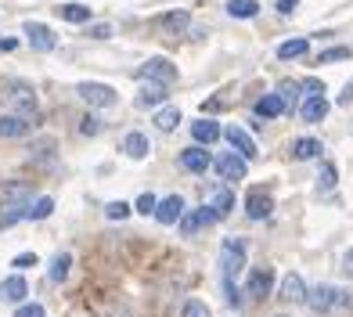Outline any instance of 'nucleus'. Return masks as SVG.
<instances>
[{
	"label": "nucleus",
	"instance_id": "nucleus-1",
	"mask_svg": "<svg viewBox=\"0 0 353 317\" xmlns=\"http://www.w3.org/2000/svg\"><path fill=\"white\" fill-rule=\"evenodd\" d=\"M242 271H245V242L228 238V242L220 245V274H223V285H234Z\"/></svg>",
	"mask_w": 353,
	"mask_h": 317
},
{
	"label": "nucleus",
	"instance_id": "nucleus-2",
	"mask_svg": "<svg viewBox=\"0 0 353 317\" xmlns=\"http://www.w3.org/2000/svg\"><path fill=\"white\" fill-rule=\"evenodd\" d=\"M4 105L11 108V116H22V119H33L37 116V94L29 83H11L4 90Z\"/></svg>",
	"mask_w": 353,
	"mask_h": 317
},
{
	"label": "nucleus",
	"instance_id": "nucleus-3",
	"mask_svg": "<svg viewBox=\"0 0 353 317\" xmlns=\"http://www.w3.org/2000/svg\"><path fill=\"white\" fill-rule=\"evenodd\" d=\"M0 205H4V213H26L29 205H33V187L22 184V181H11V184H0Z\"/></svg>",
	"mask_w": 353,
	"mask_h": 317
},
{
	"label": "nucleus",
	"instance_id": "nucleus-4",
	"mask_svg": "<svg viewBox=\"0 0 353 317\" xmlns=\"http://www.w3.org/2000/svg\"><path fill=\"white\" fill-rule=\"evenodd\" d=\"M76 94H79V98H83L90 108H112V105L119 101V94L112 90L108 83H79Z\"/></svg>",
	"mask_w": 353,
	"mask_h": 317
},
{
	"label": "nucleus",
	"instance_id": "nucleus-5",
	"mask_svg": "<svg viewBox=\"0 0 353 317\" xmlns=\"http://www.w3.org/2000/svg\"><path fill=\"white\" fill-rule=\"evenodd\" d=\"M137 76L141 79H152V83L170 87V83H176V65H173V61H166V58H152V61H144V65H141Z\"/></svg>",
	"mask_w": 353,
	"mask_h": 317
},
{
	"label": "nucleus",
	"instance_id": "nucleus-6",
	"mask_svg": "<svg viewBox=\"0 0 353 317\" xmlns=\"http://www.w3.org/2000/svg\"><path fill=\"white\" fill-rule=\"evenodd\" d=\"M216 173L223 181H242V177H249V163L238 152H223V155H216Z\"/></svg>",
	"mask_w": 353,
	"mask_h": 317
},
{
	"label": "nucleus",
	"instance_id": "nucleus-7",
	"mask_svg": "<svg viewBox=\"0 0 353 317\" xmlns=\"http://www.w3.org/2000/svg\"><path fill=\"white\" fill-rule=\"evenodd\" d=\"M223 137H228L231 152H238V155L245 158V163H252V158L260 155V148H256V141L249 137V130H242V126H228V130H223Z\"/></svg>",
	"mask_w": 353,
	"mask_h": 317
},
{
	"label": "nucleus",
	"instance_id": "nucleus-8",
	"mask_svg": "<svg viewBox=\"0 0 353 317\" xmlns=\"http://www.w3.org/2000/svg\"><path fill=\"white\" fill-rule=\"evenodd\" d=\"M335 299H339V289H335V285H317V289H307V307L314 314L335 310Z\"/></svg>",
	"mask_w": 353,
	"mask_h": 317
},
{
	"label": "nucleus",
	"instance_id": "nucleus-9",
	"mask_svg": "<svg viewBox=\"0 0 353 317\" xmlns=\"http://www.w3.org/2000/svg\"><path fill=\"white\" fill-rule=\"evenodd\" d=\"M26 40H29V47H33V51H43V54L54 51V43H58V37H54L43 22H26Z\"/></svg>",
	"mask_w": 353,
	"mask_h": 317
},
{
	"label": "nucleus",
	"instance_id": "nucleus-10",
	"mask_svg": "<svg viewBox=\"0 0 353 317\" xmlns=\"http://www.w3.org/2000/svg\"><path fill=\"white\" fill-rule=\"evenodd\" d=\"M270 209H274V202H270V195L263 192V187H252V192L245 195V213H249V220H263V216H270Z\"/></svg>",
	"mask_w": 353,
	"mask_h": 317
},
{
	"label": "nucleus",
	"instance_id": "nucleus-11",
	"mask_svg": "<svg viewBox=\"0 0 353 317\" xmlns=\"http://www.w3.org/2000/svg\"><path fill=\"white\" fill-rule=\"evenodd\" d=\"M33 130V119H22V116H0V137L4 141H19V137H29Z\"/></svg>",
	"mask_w": 353,
	"mask_h": 317
},
{
	"label": "nucleus",
	"instance_id": "nucleus-12",
	"mask_svg": "<svg viewBox=\"0 0 353 317\" xmlns=\"http://www.w3.org/2000/svg\"><path fill=\"white\" fill-rule=\"evenodd\" d=\"M270 292H274V271H270V267L252 271V274H249V296H252V299H267Z\"/></svg>",
	"mask_w": 353,
	"mask_h": 317
},
{
	"label": "nucleus",
	"instance_id": "nucleus-13",
	"mask_svg": "<svg viewBox=\"0 0 353 317\" xmlns=\"http://www.w3.org/2000/svg\"><path fill=\"white\" fill-rule=\"evenodd\" d=\"M278 296L285 299V303H307V285H303V278H299V274H285V278H281Z\"/></svg>",
	"mask_w": 353,
	"mask_h": 317
},
{
	"label": "nucleus",
	"instance_id": "nucleus-14",
	"mask_svg": "<svg viewBox=\"0 0 353 317\" xmlns=\"http://www.w3.org/2000/svg\"><path fill=\"white\" fill-rule=\"evenodd\" d=\"M299 116H303V123H321V119H325V116H328V101H325V94H310V98H303Z\"/></svg>",
	"mask_w": 353,
	"mask_h": 317
},
{
	"label": "nucleus",
	"instance_id": "nucleus-15",
	"mask_svg": "<svg viewBox=\"0 0 353 317\" xmlns=\"http://www.w3.org/2000/svg\"><path fill=\"white\" fill-rule=\"evenodd\" d=\"M181 216H184V198L181 195H170V198H163L155 205V220H159V224H176Z\"/></svg>",
	"mask_w": 353,
	"mask_h": 317
},
{
	"label": "nucleus",
	"instance_id": "nucleus-16",
	"mask_svg": "<svg viewBox=\"0 0 353 317\" xmlns=\"http://www.w3.org/2000/svg\"><path fill=\"white\" fill-rule=\"evenodd\" d=\"M181 166L188 170V173H205V170H210L213 166V158H210V152H205V148H184L181 152Z\"/></svg>",
	"mask_w": 353,
	"mask_h": 317
},
{
	"label": "nucleus",
	"instance_id": "nucleus-17",
	"mask_svg": "<svg viewBox=\"0 0 353 317\" xmlns=\"http://www.w3.org/2000/svg\"><path fill=\"white\" fill-rule=\"evenodd\" d=\"M220 123L216 119H199L195 126H191V137H195V145L199 148H210L213 145V141H220Z\"/></svg>",
	"mask_w": 353,
	"mask_h": 317
},
{
	"label": "nucleus",
	"instance_id": "nucleus-18",
	"mask_svg": "<svg viewBox=\"0 0 353 317\" xmlns=\"http://www.w3.org/2000/svg\"><path fill=\"white\" fill-rule=\"evenodd\" d=\"M188 25H191V14L188 11H166V14H159V29L170 33V37L188 33Z\"/></svg>",
	"mask_w": 353,
	"mask_h": 317
},
{
	"label": "nucleus",
	"instance_id": "nucleus-19",
	"mask_svg": "<svg viewBox=\"0 0 353 317\" xmlns=\"http://www.w3.org/2000/svg\"><path fill=\"white\" fill-rule=\"evenodd\" d=\"M213 209V216L216 220H223V216H231V209H234V192L231 187H216V192L210 195V202H205Z\"/></svg>",
	"mask_w": 353,
	"mask_h": 317
},
{
	"label": "nucleus",
	"instance_id": "nucleus-20",
	"mask_svg": "<svg viewBox=\"0 0 353 317\" xmlns=\"http://www.w3.org/2000/svg\"><path fill=\"white\" fill-rule=\"evenodd\" d=\"M166 87L163 83H152V79H144V87H141V94H137V105L141 108H155V105H163L166 101Z\"/></svg>",
	"mask_w": 353,
	"mask_h": 317
},
{
	"label": "nucleus",
	"instance_id": "nucleus-21",
	"mask_svg": "<svg viewBox=\"0 0 353 317\" xmlns=\"http://www.w3.org/2000/svg\"><path fill=\"white\" fill-rule=\"evenodd\" d=\"M123 152L126 155H130V158H148V152H152V141L148 137H144V134H126L123 137Z\"/></svg>",
	"mask_w": 353,
	"mask_h": 317
},
{
	"label": "nucleus",
	"instance_id": "nucleus-22",
	"mask_svg": "<svg viewBox=\"0 0 353 317\" xmlns=\"http://www.w3.org/2000/svg\"><path fill=\"white\" fill-rule=\"evenodd\" d=\"M281 112H285L281 94H263V98L256 101V116H260V119H278Z\"/></svg>",
	"mask_w": 353,
	"mask_h": 317
},
{
	"label": "nucleus",
	"instance_id": "nucleus-23",
	"mask_svg": "<svg viewBox=\"0 0 353 317\" xmlns=\"http://www.w3.org/2000/svg\"><path fill=\"white\" fill-rule=\"evenodd\" d=\"M26 292H29V285H26V278H19V274H14V278H8L4 285H0V296H4L8 303H22V299H26Z\"/></svg>",
	"mask_w": 353,
	"mask_h": 317
},
{
	"label": "nucleus",
	"instance_id": "nucleus-24",
	"mask_svg": "<svg viewBox=\"0 0 353 317\" xmlns=\"http://www.w3.org/2000/svg\"><path fill=\"white\" fill-rule=\"evenodd\" d=\"M307 51H310V40H285L281 47H278V58L281 61H292V58H307Z\"/></svg>",
	"mask_w": 353,
	"mask_h": 317
},
{
	"label": "nucleus",
	"instance_id": "nucleus-25",
	"mask_svg": "<svg viewBox=\"0 0 353 317\" xmlns=\"http://www.w3.org/2000/svg\"><path fill=\"white\" fill-rule=\"evenodd\" d=\"M317 155H321V141L317 137H299L292 145V158H299V163L303 158H317Z\"/></svg>",
	"mask_w": 353,
	"mask_h": 317
},
{
	"label": "nucleus",
	"instance_id": "nucleus-26",
	"mask_svg": "<svg viewBox=\"0 0 353 317\" xmlns=\"http://www.w3.org/2000/svg\"><path fill=\"white\" fill-rule=\"evenodd\" d=\"M228 14L231 19H256L260 4H256V0H228Z\"/></svg>",
	"mask_w": 353,
	"mask_h": 317
},
{
	"label": "nucleus",
	"instance_id": "nucleus-27",
	"mask_svg": "<svg viewBox=\"0 0 353 317\" xmlns=\"http://www.w3.org/2000/svg\"><path fill=\"white\" fill-rule=\"evenodd\" d=\"M72 271V256L69 252H58V256L51 260V281H65Z\"/></svg>",
	"mask_w": 353,
	"mask_h": 317
},
{
	"label": "nucleus",
	"instance_id": "nucleus-28",
	"mask_svg": "<svg viewBox=\"0 0 353 317\" xmlns=\"http://www.w3.org/2000/svg\"><path fill=\"white\" fill-rule=\"evenodd\" d=\"M176 123H181V108H159V116H155V126L163 134L176 130Z\"/></svg>",
	"mask_w": 353,
	"mask_h": 317
},
{
	"label": "nucleus",
	"instance_id": "nucleus-29",
	"mask_svg": "<svg viewBox=\"0 0 353 317\" xmlns=\"http://www.w3.org/2000/svg\"><path fill=\"white\" fill-rule=\"evenodd\" d=\"M58 14H61L65 22H87V19H90V8H87V4H61Z\"/></svg>",
	"mask_w": 353,
	"mask_h": 317
},
{
	"label": "nucleus",
	"instance_id": "nucleus-30",
	"mask_svg": "<svg viewBox=\"0 0 353 317\" xmlns=\"http://www.w3.org/2000/svg\"><path fill=\"white\" fill-rule=\"evenodd\" d=\"M51 213H54V198H47V195H43V198H37V202L26 209V216H29V220H47Z\"/></svg>",
	"mask_w": 353,
	"mask_h": 317
},
{
	"label": "nucleus",
	"instance_id": "nucleus-31",
	"mask_svg": "<svg viewBox=\"0 0 353 317\" xmlns=\"http://www.w3.org/2000/svg\"><path fill=\"white\" fill-rule=\"evenodd\" d=\"M346 58H350V47H328V51L317 54L321 65H335V61H346Z\"/></svg>",
	"mask_w": 353,
	"mask_h": 317
},
{
	"label": "nucleus",
	"instance_id": "nucleus-32",
	"mask_svg": "<svg viewBox=\"0 0 353 317\" xmlns=\"http://www.w3.org/2000/svg\"><path fill=\"white\" fill-rule=\"evenodd\" d=\"M317 187H321V192H332V187H335V166H332V163L321 166V173H317Z\"/></svg>",
	"mask_w": 353,
	"mask_h": 317
},
{
	"label": "nucleus",
	"instance_id": "nucleus-33",
	"mask_svg": "<svg viewBox=\"0 0 353 317\" xmlns=\"http://www.w3.org/2000/svg\"><path fill=\"white\" fill-rule=\"evenodd\" d=\"M181 317H210V307H205L202 299H188L184 310H181Z\"/></svg>",
	"mask_w": 353,
	"mask_h": 317
},
{
	"label": "nucleus",
	"instance_id": "nucleus-34",
	"mask_svg": "<svg viewBox=\"0 0 353 317\" xmlns=\"http://www.w3.org/2000/svg\"><path fill=\"white\" fill-rule=\"evenodd\" d=\"M105 216L108 220H126V216H130V205H126V202H108L105 205Z\"/></svg>",
	"mask_w": 353,
	"mask_h": 317
},
{
	"label": "nucleus",
	"instance_id": "nucleus-35",
	"mask_svg": "<svg viewBox=\"0 0 353 317\" xmlns=\"http://www.w3.org/2000/svg\"><path fill=\"white\" fill-rule=\"evenodd\" d=\"M299 90H303L299 83H285V87H281V101H285V108H292V105L299 101Z\"/></svg>",
	"mask_w": 353,
	"mask_h": 317
},
{
	"label": "nucleus",
	"instance_id": "nucleus-36",
	"mask_svg": "<svg viewBox=\"0 0 353 317\" xmlns=\"http://www.w3.org/2000/svg\"><path fill=\"white\" fill-rule=\"evenodd\" d=\"M11 263H14V271H29V267H37L40 260H37V252H22V256H14Z\"/></svg>",
	"mask_w": 353,
	"mask_h": 317
},
{
	"label": "nucleus",
	"instance_id": "nucleus-37",
	"mask_svg": "<svg viewBox=\"0 0 353 317\" xmlns=\"http://www.w3.org/2000/svg\"><path fill=\"white\" fill-rule=\"evenodd\" d=\"M202 224H199V213H184L181 216V234H195Z\"/></svg>",
	"mask_w": 353,
	"mask_h": 317
},
{
	"label": "nucleus",
	"instance_id": "nucleus-38",
	"mask_svg": "<svg viewBox=\"0 0 353 317\" xmlns=\"http://www.w3.org/2000/svg\"><path fill=\"white\" fill-rule=\"evenodd\" d=\"M98 130H101V119L98 116H87L83 123H79V134H83V137H94Z\"/></svg>",
	"mask_w": 353,
	"mask_h": 317
},
{
	"label": "nucleus",
	"instance_id": "nucleus-39",
	"mask_svg": "<svg viewBox=\"0 0 353 317\" xmlns=\"http://www.w3.org/2000/svg\"><path fill=\"white\" fill-rule=\"evenodd\" d=\"M155 205H159V202H155V195H152V192H144V195L137 198V213L148 216V213H155Z\"/></svg>",
	"mask_w": 353,
	"mask_h": 317
},
{
	"label": "nucleus",
	"instance_id": "nucleus-40",
	"mask_svg": "<svg viewBox=\"0 0 353 317\" xmlns=\"http://www.w3.org/2000/svg\"><path fill=\"white\" fill-rule=\"evenodd\" d=\"M14 317H43V307L40 303H26V307L14 310Z\"/></svg>",
	"mask_w": 353,
	"mask_h": 317
},
{
	"label": "nucleus",
	"instance_id": "nucleus-41",
	"mask_svg": "<svg viewBox=\"0 0 353 317\" xmlns=\"http://www.w3.org/2000/svg\"><path fill=\"white\" fill-rule=\"evenodd\" d=\"M199 224H205V227H213V224H220V220L213 216V209H210V205H202V209H199Z\"/></svg>",
	"mask_w": 353,
	"mask_h": 317
},
{
	"label": "nucleus",
	"instance_id": "nucleus-42",
	"mask_svg": "<svg viewBox=\"0 0 353 317\" xmlns=\"http://www.w3.org/2000/svg\"><path fill=\"white\" fill-rule=\"evenodd\" d=\"M223 292H228V303H231V307H242V296H238V285H223Z\"/></svg>",
	"mask_w": 353,
	"mask_h": 317
},
{
	"label": "nucleus",
	"instance_id": "nucleus-43",
	"mask_svg": "<svg viewBox=\"0 0 353 317\" xmlns=\"http://www.w3.org/2000/svg\"><path fill=\"white\" fill-rule=\"evenodd\" d=\"M343 274H346V278H353V249H346V252H343Z\"/></svg>",
	"mask_w": 353,
	"mask_h": 317
},
{
	"label": "nucleus",
	"instance_id": "nucleus-44",
	"mask_svg": "<svg viewBox=\"0 0 353 317\" xmlns=\"http://www.w3.org/2000/svg\"><path fill=\"white\" fill-rule=\"evenodd\" d=\"M303 90H307V98H310V94H325V83H317V79H307V83H303Z\"/></svg>",
	"mask_w": 353,
	"mask_h": 317
},
{
	"label": "nucleus",
	"instance_id": "nucleus-45",
	"mask_svg": "<svg viewBox=\"0 0 353 317\" xmlns=\"http://www.w3.org/2000/svg\"><path fill=\"white\" fill-rule=\"evenodd\" d=\"M90 37H94V40H108V37H112V29H108V25H94V29H90Z\"/></svg>",
	"mask_w": 353,
	"mask_h": 317
},
{
	"label": "nucleus",
	"instance_id": "nucleus-46",
	"mask_svg": "<svg viewBox=\"0 0 353 317\" xmlns=\"http://www.w3.org/2000/svg\"><path fill=\"white\" fill-rule=\"evenodd\" d=\"M353 101V79H350V83L343 87V94H339V105H350Z\"/></svg>",
	"mask_w": 353,
	"mask_h": 317
},
{
	"label": "nucleus",
	"instance_id": "nucleus-47",
	"mask_svg": "<svg viewBox=\"0 0 353 317\" xmlns=\"http://www.w3.org/2000/svg\"><path fill=\"white\" fill-rule=\"evenodd\" d=\"M296 4H299V0H278V11L288 14V11H296Z\"/></svg>",
	"mask_w": 353,
	"mask_h": 317
},
{
	"label": "nucleus",
	"instance_id": "nucleus-48",
	"mask_svg": "<svg viewBox=\"0 0 353 317\" xmlns=\"http://www.w3.org/2000/svg\"><path fill=\"white\" fill-rule=\"evenodd\" d=\"M112 317H134V314H130V307H126V303H119L116 310H112Z\"/></svg>",
	"mask_w": 353,
	"mask_h": 317
}]
</instances>
